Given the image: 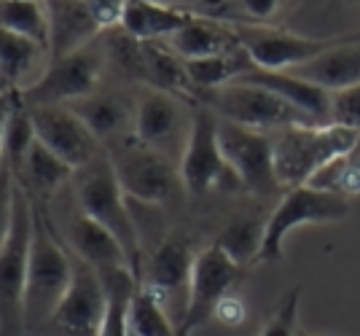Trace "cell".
I'll return each instance as SVG.
<instances>
[{
	"label": "cell",
	"mask_w": 360,
	"mask_h": 336,
	"mask_svg": "<svg viewBox=\"0 0 360 336\" xmlns=\"http://www.w3.org/2000/svg\"><path fill=\"white\" fill-rule=\"evenodd\" d=\"M194 100H199L205 108H210L218 119H226L231 124H240L255 132L266 129H285V127H299V124H315L299 108L285 103L274 92L255 86V84H226L221 89H205L196 92Z\"/></svg>",
	"instance_id": "5"
},
{
	"label": "cell",
	"mask_w": 360,
	"mask_h": 336,
	"mask_svg": "<svg viewBox=\"0 0 360 336\" xmlns=\"http://www.w3.org/2000/svg\"><path fill=\"white\" fill-rule=\"evenodd\" d=\"M105 306L108 296L103 277L75 256L70 288L62 296L49 328H54L60 336H100Z\"/></svg>",
	"instance_id": "14"
},
{
	"label": "cell",
	"mask_w": 360,
	"mask_h": 336,
	"mask_svg": "<svg viewBox=\"0 0 360 336\" xmlns=\"http://www.w3.org/2000/svg\"><path fill=\"white\" fill-rule=\"evenodd\" d=\"M14 194H16V178L11 167L3 162L0 164V247L6 243L11 221H14Z\"/></svg>",
	"instance_id": "34"
},
{
	"label": "cell",
	"mask_w": 360,
	"mask_h": 336,
	"mask_svg": "<svg viewBox=\"0 0 360 336\" xmlns=\"http://www.w3.org/2000/svg\"><path fill=\"white\" fill-rule=\"evenodd\" d=\"M73 175V169L62 162L57 153H51L41 140L35 138V143L30 146V151L25 156L22 167L14 178L19 181V186L30 188L32 194L38 197H51L62 183H68V178Z\"/></svg>",
	"instance_id": "24"
},
{
	"label": "cell",
	"mask_w": 360,
	"mask_h": 336,
	"mask_svg": "<svg viewBox=\"0 0 360 336\" xmlns=\"http://www.w3.org/2000/svg\"><path fill=\"white\" fill-rule=\"evenodd\" d=\"M299 336H317V334H307V331H301V334Z\"/></svg>",
	"instance_id": "42"
},
{
	"label": "cell",
	"mask_w": 360,
	"mask_h": 336,
	"mask_svg": "<svg viewBox=\"0 0 360 336\" xmlns=\"http://www.w3.org/2000/svg\"><path fill=\"white\" fill-rule=\"evenodd\" d=\"M113 169L129 202L165 205L178 194V188H183L175 162L140 143L124 146L113 156Z\"/></svg>",
	"instance_id": "10"
},
{
	"label": "cell",
	"mask_w": 360,
	"mask_h": 336,
	"mask_svg": "<svg viewBox=\"0 0 360 336\" xmlns=\"http://www.w3.org/2000/svg\"><path fill=\"white\" fill-rule=\"evenodd\" d=\"M299 78H307L317 86L328 89L330 94L358 86L360 84V41L352 44H342V46L330 49L326 54H320L317 60L301 65L296 70Z\"/></svg>",
	"instance_id": "23"
},
{
	"label": "cell",
	"mask_w": 360,
	"mask_h": 336,
	"mask_svg": "<svg viewBox=\"0 0 360 336\" xmlns=\"http://www.w3.org/2000/svg\"><path fill=\"white\" fill-rule=\"evenodd\" d=\"M264 226H266V221H258V218H234L221 231L215 245L231 261H237L240 266H248V264L258 261L261 243H264Z\"/></svg>",
	"instance_id": "30"
},
{
	"label": "cell",
	"mask_w": 360,
	"mask_h": 336,
	"mask_svg": "<svg viewBox=\"0 0 360 336\" xmlns=\"http://www.w3.org/2000/svg\"><path fill=\"white\" fill-rule=\"evenodd\" d=\"M240 84H255L283 97L285 103L299 108L301 113H307L315 124H330V108H333V94L323 86H317L307 78H299L290 70H264L253 67L245 76L237 78Z\"/></svg>",
	"instance_id": "18"
},
{
	"label": "cell",
	"mask_w": 360,
	"mask_h": 336,
	"mask_svg": "<svg viewBox=\"0 0 360 336\" xmlns=\"http://www.w3.org/2000/svg\"><path fill=\"white\" fill-rule=\"evenodd\" d=\"M333 194H342V197H352V194H360V167L358 164H342L339 169V178H336V186H333Z\"/></svg>",
	"instance_id": "37"
},
{
	"label": "cell",
	"mask_w": 360,
	"mask_h": 336,
	"mask_svg": "<svg viewBox=\"0 0 360 336\" xmlns=\"http://www.w3.org/2000/svg\"><path fill=\"white\" fill-rule=\"evenodd\" d=\"M30 119L35 138L51 153H57L73 172L100 156V140L68 105H35L30 108Z\"/></svg>",
	"instance_id": "15"
},
{
	"label": "cell",
	"mask_w": 360,
	"mask_h": 336,
	"mask_svg": "<svg viewBox=\"0 0 360 336\" xmlns=\"http://www.w3.org/2000/svg\"><path fill=\"white\" fill-rule=\"evenodd\" d=\"M175 336H191V331H186V328H178V334Z\"/></svg>",
	"instance_id": "40"
},
{
	"label": "cell",
	"mask_w": 360,
	"mask_h": 336,
	"mask_svg": "<svg viewBox=\"0 0 360 336\" xmlns=\"http://www.w3.org/2000/svg\"><path fill=\"white\" fill-rule=\"evenodd\" d=\"M360 146V129L342 124L285 127L271 140L274 178L283 191L307 186L323 167L347 159Z\"/></svg>",
	"instance_id": "1"
},
{
	"label": "cell",
	"mask_w": 360,
	"mask_h": 336,
	"mask_svg": "<svg viewBox=\"0 0 360 336\" xmlns=\"http://www.w3.org/2000/svg\"><path fill=\"white\" fill-rule=\"evenodd\" d=\"M70 110L81 122L89 127V132L97 140H108L119 135L121 129L129 122V110L124 105V100L116 94H100L94 92L89 97H81L70 103Z\"/></svg>",
	"instance_id": "26"
},
{
	"label": "cell",
	"mask_w": 360,
	"mask_h": 336,
	"mask_svg": "<svg viewBox=\"0 0 360 336\" xmlns=\"http://www.w3.org/2000/svg\"><path fill=\"white\" fill-rule=\"evenodd\" d=\"M194 259L196 256L191 253L188 240H180V237L165 240L143 266L140 283L153 290L165 304L180 290H186V299H188V280H191Z\"/></svg>",
	"instance_id": "19"
},
{
	"label": "cell",
	"mask_w": 360,
	"mask_h": 336,
	"mask_svg": "<svg viewBox=\"0 0 360 336\" xmlns=\"http://www.w3.org/2000/svg\"><path fill=\"white\" fill-rule=\"evenodd\" d=\"M32 247V199L16 183L14 221L0 247V336H27L25 293Z\"/></svg>",
	"instance_id": "4"
},
{
	"label": "cell",
	"mask_w": 360,
	"mask_h": 336,
	"mask_svg": "<svg viewBox=\"0 0 360 336\" xmlns=\"http://www.w3.org/2000/svg\"><path fill=\"white\" fill-rule=\"evenodd\" d=\"M75 197L81 213L89 215L91 221H97L100 226H105L116 240L121 250L127 253L132 275L140 280L143 277V247H140V229L132 210H129V199L121 188L113 159L100 153L91 164L78 169V183H75Z\"/></svg>",
	"instance_id": "3"
},
{
	"label": "cell",
	"mask_w": 360,
	"mask_h": 336,
	"mask_svg": "<svg viewBox=\"0 0 360 336\" xmlns=\"http://www.w3.org/2000/svg\"><path fill=\"white\" fill-rule=\"evenodd\" d=\"M73 280V259L65 253L54 234V226L41 205L32 202V247L27 266V293H25V325L27 336L49 328L62 296Z\"/></svg>",
	"instance_id": "2"
},
{
	"label": "cell",
	"mask_w": 360,
	"mask_h": 336,
	"mask_svg": "<svg viewBox=\"0 0 360 336\" xmlns=\"http://www.w3.org/2000/svg\"><path fill=\"white\" fill-rule=\"evenodd\" d=\"M245 315H248V309L242 304V299H237L234 293L226 296L224 302L215 306V318L224 323V325H240L245 321Z\"/></svg>",
	"instance_id": "36"
},
{
	"label": "cell",
	"mask_w": 360,
	"mask_h": 336,
	"mask_svg": "<svg viewBox=\"0 0 360 336\" xmlns=\"http://www.w3.org/2000/svg\"><path fill=\"white\" fill-rule=\"evenodd\" d=\"M41 51L44 46H38L35 41L0 27V78H3V84H11V89H14L19 78H25V73L32 67V62L41 57Z\"/></svg>",
	"instance_id": "31"
},
{
	"label": "cell",
	"mask_w": 360,
	"mask_h": 336,
	"mask_svg": "<svg viewBox=\"0 0 360 336\" xmlns=\"http://www.w3.org/2000/svg\"><path fill=\"white\" fill-rule=\"evenodd\" d=\"M347 3H349V6H360V0H347Z\"/></svg>",
	"instance_id": "41"
},
{
	"label": "cell",
	"mask_w": 360,
	"mask_h": 336,
	"mask_svg": "<svg viewBox=\"0 0 360 336\" xmlns=\"http://www.w3.org/2000/svg\"><path fill=\"white\" fill-rule=\"evenodd\" d=\"M0 27L49 49V16L41 0H0Z\"/></svg>",
	"instance_id": "29"
},
{
	"label": "cell",
	"mask_w": 360,
	"mask_h": 336,
	"mask_svg": "<svg viewBox=\"0 0 360 336\" xmlns=\"http://www.w3.org/2000/svg\"><path fill=\"white\" fill-rule=\"evenodd\" d=\"M255 65L250 60V54L245 49H234V51H226L218 57H205V60H188L186 62V73L191 78V86L196 92H205V89H221L226 84H234L240 76H245L248 70H253Z\"/></svg>",
	"instance_id": "25"
},
{
	"label": "cell",
	"mask_w": 360,
	"mask_h": 336,
	"mask_svg": "<svg viewBox=\"0 0 360 336\" xmlns=\"http://www.w3.org/2000/svg\"><path fill=\"white\" fill-rule=\"evenodd\" d=\"M283 0H199L191 14L226 25H269Z\"/></svg>",
	"instance_id": "27"
},
{
	"label": "cell",
	"mask_w": 360,
	"mask_h": 336,
	"mask_svg": "<svg viewBox=\"0 0 360 336\" xmlns=\"http://www.w3.org/2000/svg\"><path fill=\"white\" fill-rule=\"evenodd\" d=\"M91 11L97 16L100 27H110V25H121V14H124V6L127 0H89Z\"/></svg>",
	"instance_id": "35"
},
{
	"label": "cell",
	"mask_w": 360,
	"mask_h": 336,
	"mask_svg": "<svg viewBox=\"0 0 360 336\" xmlns=\"http://www.w3.org/2000/svg\"><path fill=\"white\" fill-rule=\"evenodd\" d=\"M299 304H301V285H296V288H290L277 302L274 312L266 318V323H264V328H261L258 336H299L301 334Z\"/></svg>",
	"instance_id": "33"
},
{
	"label": "cell",
	"mask_w": 360,
	"mask_h": 336,
	"mask_svg": "<svg viewBox=\"0 0 360 336\" xmlns=\"http://www.w3.org/2000/svg\"><path fill=\"white\" fill-rule=\"evenodd\" d=\"M180 181L188 194H207L210 188H226L240 191L242 183L237 181L234 169L229 167L221 143H218V116L210 108L199 105L188 122L183 153H180Z\"/></svg>",
	"instance_id": "6"
},
{
	"label": "cell",
	"mask_w": 360,
	"mask_h": 336,
	"mask_svg": "<svg viewBox=\"0 0 360 336\" xmlns=\"http://www.w3.org/2000/svg\"><path fill=\"white\" fill-rule=\"evenodd\" d=\"M242 277H245V266L229 259L215 243L199 250L191 269V280H188V299L180 318V328L194 334L196 328H202L210 318H215V306L226 296H231V290L237 288Z\"/></svg>",
	"instance_id": "9"
},
{
	"label": "cell",
	"mask_w": 360,
	"mask_h": 336,
	"mask_svg": "<svg viewBox=\"0 0 360 336\" xmlns=\"http://www.w3.org/2000/svg\"><path fill=\"white\" fill-rule=\"evenodd\" d=\"M19 103V89H6L0 92V164H3V156H6V127L11 119V110Z\"/></svg>",
	"instance_id": "38"
},
{
	"label": "cell",
	"mask_w": 360,
	"mask_h": 336,
	"mask_svg": "<svg viewBox=\"0 0 360 336\" xmlns=\"http://www.w3.org/2000/svg\"><path fill=\"white\" fill-rule=\"evenodd\" d=\"M234 30L240 38V46L250 54L253 65L264 70H296L330 49L360 41V30L326 35V38H307L271 25H234Z\"/></svg>",
	"instance_id": "8"
},
{
	"label": "cell",
	"mask_w": 360,
	"mask_h": 336,
	"mask_svg": "<svg viewBox=\"0 0 360 336\" xmlns=\"http://www.w3.org/2000/svg\"><path fill=\"white\" fill-rule=\"evenodd\" d=\"M49 16V54L51 60L68 57L91 44L103 30L91 11L89 0H46Z\"/></svg>",
	"instance_id": "17"
},
{
	"label": "cell",
	"mask_w": 360,
	"mask_h": 336,
	"mask_svg": "<svg viewBox=\"0 0 360 336\" xmlns=\"http://www.w3.org/2000/svg\"><path fill=\"white\" fill-rule=\"evenodd\" d=\"M349 213H352V205L342 194L323 191V188H315V186L290 188L266 218L258 261L283 259L285 237L293 229L304 226V224H333V221H345Z\"/></svg>",
	"instance_id": "7"
},
{
	"label": "cell",
	"mask_w": 360,
	"mask_h": 336,
	"mask_svg": "<svg viewBox=\"0 0 360 336\" xmlns=\"http://www.w3.org/2000/svg\"><path fill=\"white\" fill-rule=\"evenodd\" d=\"M178 323H172L167 304L146 288L143 283L135 288L132 304H129V334L135 336H175Z\"/></svg>",
	"instance_id": "28"
},
{
	"label": "cell",
	"mask_w": 360,
	"mask_h": 336,
	"mask_svg": "<svg viewBox=\"0 0 360 336\" xmlns=\"http://www.w3.org/2000/svg\"><path fill=\"white\" fill-rule=\"evenodd\" d=\"M218 143H221L229 167L234 169L237 181L242 183V191H250L258 197L283 191L274 178L271 140L264 132L218 119Z\"/></svg>",
	"instance_id": "13"
},
{
	"label": "cell",
	"mask_w": 360,
	"mask_h": 336,
	"mask_svg": "<svg viewBox=\"0 0 360 336\" xmlns=\"http://www.w3.org/2000/svg\"><path fill=\"white\" fill-rule=\"evenodd\" d=\"M183 122L186 116H183L180 97L159 92V89H146V94L137 103L132 129L140 146L169 156V146H175L183 135Z\"/></svg>",
	"instance_id": "16"
},
{
	"label": "cell",
	"mask_w": 360,
	"mask_h": 336,
	"mask_svg": "<svg viewBox=\"0 0 360 336\" xmlns=\"http://www.w3.org/2000/svg\"><path fill=\"white\" fill-rule=\"evenodd\" d=\"M103 70V57L91 46L73 51L68 57L51 60L41 76L30 86L22 89V103L27 108L35 105H70L81 97L94 94L97 78Z\"/></svg>",
	"instance_id": "12"
},
{
	"label": "cell",
	"mask_w": 360,
	"mask_h": 336,
	"mask_svg": "<svg viewBox=\"0 0 360 336\" xmlns=\"http://www.w3.org/2000/svg\"><path fill=\"white\" fill-rule=\"evenodd\" d=\"M169 49L178 54L183 62L205 60V57H218L226 51L240 49V38L234 25L205 19V16H191V22L169 38Z\"/></svg>",
	"instance_id": "21"
},
{
	"label": "cell",
	"mask_w": 360,
	"mask_h": 336,
	"mask_svg": "<svg viewBox=\"0 0 360 336\" xmlns=\"http://www.w3.org/2000/svg\"><path fill=\"white\" fill-rule=\"evenodd\" d=\"M32 143H35V127L30 119V108L22 103V94H19V103L11 110V119L6 127V156H3V162L11 167L14 175L22 167Z\"/></svg>",
	"instance_id": "32"
},
{
	"label": "cell",
	"mask_w": 360,
	"mask_h": 336,
	"mask_svg": "<svg viewBox=\"0 0 360 336\" xmlns=\"http://www.w3.org/2000/svg\"><path fill=\"white\" fill-rule=\"evenodd\" d=\"M70 243L75 247V256L84 264H89L97 275L124 269V266L129 269V261H127V253L121 250L119 240L81 210L70 221Z\"/></svg>",
	"instance_id": "22"
},
{
	"label": "cell",
	"mask_w": 360,
	"mask_h": 336,
	"mask_svg": "<svg viewBox=\"0 0 360 336\" xmlns=\"http://www.w3.org/2000/svg\"><path fill=\"white\" fill-rule=\"evenodd\" d=\"M150 3H162V6H172V8H186V11H191L199 0H150Z\"/></svg>",
	"instance_id": "39"
},
{
	"label": "cell",
	"mask_w": 360,
	"mask_h": 336,
	"mask_svg": "<svg viewBox=\"0 0 360 336\" xmlns=\"http://www.w3.org/2000/svg\"><path fill=\"white\" fill-rule=\"evenodd\" d=\"M0 84H3V78H0ZM0 92H6V89H0Z\"/></svg>",
	"instance_id": "43"
},
{
	"label": "cell",
	"mask_w": 360,
	"mask_h": 336,
	"mask_svg": "<svg viewBox=\"0 0 360 336\" xmlns=\"http://www.w3.org/2000/svg\"><path fill=\"white\" fill-rule=\"evenodd\" d=\"M191 11L186 8H172L150 0H127L124 14H121V30L129 38L143 41V44H156V41H169L178 30H183L191 22Z\"/></svg>",
	"instance_id": "20"
},
{
	"label": "cell",
	"mask_w": 360,
	"mask_h": 336,
	"mask_svg": "<svg viewBox=\"0 0 360 336\" xmlns=\"http://www.w3.org/2000/svg\"><path fill=\"white\" fill-rule=\"evenodd\" d=\"M110 51L121 70L135 81H143L148 89L175 94L180 100H194V86L186 73V62L172 49H162L159 44H143L121 32V38L110 41Z\"/></svg>",
	"instance_id": "11"
}]
</instances>
